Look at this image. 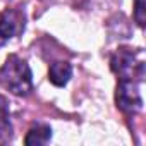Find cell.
Returning <instances> with one entry per match:
<instances>
[{
	"mask_svg": "<svg viewBox=\"0 0 146 146\" xmlns=\"http://www.w3.org/2000/svg\"><path fill=\"white\" fill-rule=\"evenodd\" d=\"M0 84L17 96H28L33 91V72L26 60L9 55L0 69Z\"/></svg>",
	"mask_w": 146,
	"mask_h": 146,
	"instance_id": "1",
	"label": "cell"
},
{
	"mask_svg": "<svg viewBox=\"0 0 146 146\" xmlns=\"http://www.w3.org/2000/svg\"><path fill=\"white\" fill-rule=\"evenodd\" d=\"M110 67L119 79H131L141 83L144 79V60L141 48L120 46L110 58Z\"/></svg>",
	"mask_w": 146,
	"mask_h": 146,
	"instance_id": "2",
	"label": "cell"
},
{
	"mask_svg": "<svg viewBox=\"0 0 146 146\" xmlns=\"http://www.w3.org/2000/svg\"><path fill=\"white\" fill-rule=\"evenodd\" d=\"M115 102H117V107L129 115L143 110V98H141L137 83L131 79H119V84L115 90Z\"/></svg>",
	"mask_w": 146,
	"mask_h": 146,
	"instance_id": "3",
	"label": "cell"
},
{
	"mask_svg": "<svg viewBox=\"0 0 146 146\" xmlns=\"http://www.w3.org/2000/svg\"><path fill=\"white\" fill-rule=\"evenodd\" d=\"M26 26V16L16 9H5L0 14V46L11 38L21 35Z\"/></svg>",
	"mask_w": 146,
	"mask_h": 146,
	"instance_id": "4",
	"label": "cell"
},
{
	"mask_svg": "<svg viewBox=\"0 0 146 146\" xmlns=\"http://www.w3.org/2000/svg\"><path fill=\"white\" fill-rule=\"evenodd\" d=\"M14 129L11 122V108L9 100L0 95V144H7L12 139Z\"/></svg>",
	"mask_w": 146,
	"mask_h": 146,
	"instance_id": "5",
	"label": "cell"
},
{
	"mask_svg": "<svg viewBox=\"0 0 146 146\" xmlns=\"http://www.w3.org/2000/svg\"><path fill=\"white\" fill-rule=\"evenodd\" d=\"M72 78V65L69 62H53L48 69V79L52 84L62 88Z\"/></svg>",
	"mask_w": 146,
	"mask_h": 146,
	"instance_id": "6",
	"label": "cell"
},
{
	"mask_svg": "<svg viewBox=\"0 0 146 146\" xmlns=\"http://www.w3.org/2000/svg\"><path fill=\"white\" fill-rule=\"evenodd\" d=\"M50 139H52V129H50V125H46V124H36L35 127L29 129L24 143L28 146H35V144L38 146V144H46Z\"/></svg>",
	"mask_w": 146,
	"mask_h": 146,
	"instance_id": "7",
	"label": "cell"
},
{
	"mask_svg": "<svg viewBox=\"0 0 146 146\" xmlns=\"http://www.w3.org/2000/svg\"><path fill=\"white\" fill-rule=\"evenodd\" d=\"M144 0H134V21L137 23L139 28H144L146 24V14H144Z\"/></svg>",
	"mask_w": 146,
	"mask_h": 146,
	"instance_id": "8",
	"label": "cell"
}]
</instances>
